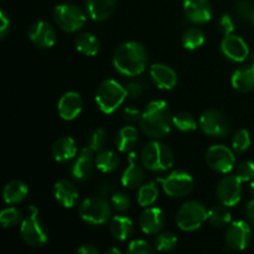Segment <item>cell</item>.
<instances>
[{
	"mask_svg": "<svg viewBox=\"0 0 254 254\" xmlns=\"http://www.w3.org/2000/svg\"><path fill=\"white\" fill-rule=\"evenodd\" d=\"M171 124L173 117L165 101H151L146 104L139 121L141 131L153 139H161L168 135L171 130Z\"/></svg>",
	"mask_w": 254,
	"mask_h": 254,
	"instance_id": "6da1fadb",
	"label": "cell"
},
{
	"mask_svg": "<svg viewBox=\"0 0 254 254\" xmlns=\"http://www.w3.org/2000/svg\"><path fill=\"white\" fill-rule=\"evenodd\" d=\"M113 66L124 76H139L148 66L146 49L136 41L124 42L114 52Z\"/></svg>",
	"mask_w": 254,
	"mask_h": 254,
	"instance_id": "7a4b0ae2",
	"label": "cell"
},
{
	"mask_svg": "<svg viewBox=\"0 0 254 254\" xmlns=\"http://www.w3.org/2000/svg\"><path fill=\"white\" fill-rule=\"evenodd\" d=\"M174 153L166 144L151 141L143 148L140 163L150 171H166L174 165Z\"/></svg>",
	"mask_w": 254,
	"mask_h": 254,
	"instance_id": "3957f363",
	"label": "cell"
},
{
	"mask_svg": "<svg viewBox=\"0 0 254 254\" xmlns=\"http://www.w3.org/2000/svg\"><path fill=\"white\" fill-rule=\"evenodd\" d=\"M126 87L114 79H104L96 92V103L103 113L112 114L127 98Z\"/></svg>",
	"mask_w": 254,
	"mask_h": 254,
	"instance_id": "277c9868",
	"label": "cell"
},
{
	"mask_svg": "<svg viewBox=\"0 0 254 254\" xmlns=\"http://www.w3.org/2000/svg\"><path fill=\"white\" fill-rule=\"evenodd\" d=\"M20 235H21L22 241L31 247H41L47 243L49 235L40 220L39 210L36 206L29 207V213L22 220L21 226H20Z\"/></svg>",
	"mask_w": 254,
	"mask_h": 254,
	"instance_id": "5b68a950",
	"label": "cell"
},
{
	"mask_svg": "<svg viewBox=\"0 0 254 254\" xmlns=\"http://www.w3.org/2000/svg\"><path fill=\"white\" fill-rule=\"evenodd\" d=\"M208 211L198 201H188L179 208L176 213V223L185 232L198 230L207 221Z\"/></svg>",
	"mask_w": 254,
	"mask_h": 254,
	"instance_id": "8992f818",
	"label": "cell"
},
{
	"mask_svg": "<svg viewBox=\"0 0 254 254\" xmlns=\"http://www.w3.org/2000/svg\"><path fill=\"white\" fill-rule=\"evenodd\" d=\"M79 216L89 225H104L112 218V205H109L106 197L98 195L88 197L81 203Z\"/></svg>",
	"mask_w": 254,
	"mask_h": 254,
	"instance_id": "52a82bcc",
	"label": "cell"
},
{
	"mask_svg": "<svg viewBox=\"0 0 254 254\" xmlns=\"http://www.w3.org/2000/svg\"><path fill=\"white\" fill-rule=\"evenodd\" d=\"M54 19L64 31L76 32L86 24L87 16L77 5L61 4L54 9Z\"/></svg>",
	"mask_w": 254,
	"mask_h": 254,
	"instance_id": "ba28073f",
	"label": "cell"
},
{
	"mask_svg": "<svg viewBox=\"0 0 254 254\" xmlns=\"http://www.w3.org/2000/svg\"><path fill=\"white\" fill-rule=\"evenodd\" d=\"M158 181L161 184L164 192L174 198L184 197L189 195L193 189L192 176L186 171H173L165 178L158 179Z\"/></svg>",
	"mask_w": 254,
	"mask_h": 254,
	"instance_id": "9c48e42d",
	"label": "cell"
},
{
	"mask_svg": "<svg viewBox=\"0 0 254 254\" xmlns=\"http://www.w3.org/2000/svg\"><path fill=\"white\" fill-rule=\"evenodd\" d=\"M200 129L206 135L223 138L231 130V124L227 117L218 109H207L203 112L198 122Z\"/></svg>",
	"mask_w": 254,
	"mask_h": 254,
	"instance_id": "30bf717a",
	"label": "cell"
},
{
	"mask_svg": "<svg viewBox=\"0 0 254 254\" xmlns=\"http://www.w3.org/2000/svg\"><path fill=\"white\" fill-rule=\"evenodd\" d=\"M242 183L243 181L237 175L225 176L223 179H221L217 189H216V193H217V198L220 200V202L227 207H233L237 205L242 198Z\"/></svg>",
	"mask_w": 254,
	"mask_h": 254,
	"instance_id": "8fae6325",
	"label": "cell"
},
{
	"mask_svg": "<svg viewBox=\"0 0 254 254\" xmlns=\"http://www.w3.org/2000/svg\"><path fill=\"white\" fill-rule=\"evenodd\" d=\"M206 163L212 170L221 174L230 173L236 163L233 151L225 145H212L206 153Z\"/></svg>",
	"mask_w": 254,
	"mask_h": 254,
	"instance_id": "7c38bea8",
	"label": "cell"
},
{
	"mask_svg": "<svg viewBox=\"0 0 254 254\" xmlns=\"http://www.w3.org/2000/svg\"><path fill=\"white\" fill-rule=\"evenodd\" d=\"M252 240V230L246 221H235L230 223L226 231V243L233 251H243Z\"/></svg>",
	"mask_w": 254,
	"mask_h": 254,
	"instance_id": "4fadbf2b",
	"label": "cell"
},
{
	"mask_svg": "<svg viewBox=\"0 0 254 254\" xmlns=\"http://www.w3.org/2000/svg\"><path fill=\"white\" fill-rule=\"evenodd\" d=\"M223 56L232 62H243L250 57V47L247 42L237 35H228L221 42Z\"/></svg>",
	"mask_w": 254,
	"mask_h": 254,
	"instance_id": "5bb4252c",
	"label": "cell"
},
{
	"mask_svg": "<svg viewBox=\"0 0 254 254\" xmlns=\"http://www.w3.org/2000/svg\"><path fill=\"white\" fill-rule=\"evenodd\" d=\"M184 12L189 21L206 24L212 17V5L210 0H184Z\"/></svg>",
	"mask_w": 254,
	"mask_h": 254,
	"instance_id": "9a60e30c",
	"label": "cell"
},
{
	"mask_svg": "<svg viewBox=\"0 0 254 254\" xmlns=\"http://www.w3.org/2000/svg\"><path fill=\"white\" fill-rule=\"evenodd\" d=\"M94 151L88 145L84 146L79 153L78 158L76 159L74 164L71 168V174L76 180L87 181L92 178L94 171Z\"/></svg>",
	"mask_w": 254,
	"mask_h": 254,
	"instance_id": "2e32d148",
	"label": "cell"
},
{
	"mask_svg": "<svg viewBox=\"0 0 254 254\" xmlns=\"http://www.w3.org/2000/svg\"><path fill=\"white\" fill-rule=\"evenodd\" d=\"M29 39L36 46L47 49V47H52L56 44L57 32L55 27L47 21H37L30 27Z\"/></svg>",
	"mask_w": 254,
	"mask_h": 254,
	"instance_id": "e0dca14e",
	"label": "cell"
},
{
	"mask_svg": "<svg viewBox=\"0 0 254 254\" xmlns=\"http://www.w3.org/2000/svg\"><path fill=\"white\" fill-rule=\"evenodd\" d=\"M57 109L64 121H73L83 109V99L77 92H66L59 101Z\"/></svg>",
	"mask_w": 254,
	"mask_h": 254,
	"instance_id": "ac0fdd59",
	"label": "cell"
},
{
	"mask_svg": "<svg viewBox=\"0 0 254 254\" xmlns=\"http://www.w3.org/2000/svg\"><path fill=\"white\" fill-rule=\"evenodd\" d=\"M139 226L146 235H156L165 226V213L159 207H148L139 217Z\"/></svg>",
	"mask_w": 254,
	"mask_h": 254,
	"instance_id": "d6986e66",
	"label": "cell"
},
{
	"mask_svg": "<svg viewBox=\"0 0 254 254\" xmlns=\"http://www.w3.org/2000/svg\"><path fill=\"white\" fill-rule=\"evenodd\" d=\"M138 155L130 151L128 155V166L122 174V184L128 189H138L144 181V170L141 163L139 164Z\"/></svg>",
	"mask_w": 254,
	"mask_h": 254,
	"instance_id": "ffe728a7",
	"label": "cell"
},
{
	"mask_svg": "<svg viewBox=\"0 0 254 254\" xmlns=\"http://www.w3.org/2000/svg\"><path fill=\"white\" fill-rule=\"evenodd\" d=\"M150 77L158 88L173 89L178 84V74L170 66L164 64H154L150 67Z\"/></svg>",
	"mask_w": 254,
	"mask_h": 254,
	"instance_id": "44dd1931",
	"label": "cell"
},
{
	"mask_svg": "<svg viewBox=\"0 0 254 254\" xmlns=\"http://www.w3.org/2000/svg\"><path fill=\"white\" fill-rule=\"evenodd\" d=\"M54 195L57 202L66 208L73 207L79 197L78 189L72 181L66 180V179L57 181L55 184Z\"/></svg>",
	"mask_w": 254,
	"mask_h": 254,
	"instance_id": "7402d4cb",
	"label": "cell"
},
{
	"mask_svg": "<svg viewBox=\"0 0 254 254\" xmlns=\"http://www.w3.org/2000/svg\"><path fill=\"white\" fill-rule=\"evenodd\" d=\"M117 0H87L86 7L89 17L94 21H106L113 15Z\"/></svg>",
	"mask_w": 254,
	"mask_h": 254,
	"instance_id": "603a6c76",
	"label": "cell"
},
{
	"mask_svg": "<svg viewBox=\"0 0 254 254\" xmlns=\"http://www.w3.org/2000/svg\"><path fill=\"white\" fill-rule=\"evenodd\" d=\"M232 86L236 91L247 93L254 89V64H250L236 69L232 74Z\"/></svg>",
	"mask_w": 254,
	"mask_h": 254,
	"instance_id": "cb8c5ba5",
	"label": "cell"
},
{
	"mask_svg": "<svg viewBox=\"0 0 254 254\" xmlns=\"http://www.w3.org/2000/svg\"><path fill=\"white\" fill-rule=\"evenodd\" d=\"M77 154L76 141L69 136H62L55 141L52 146V155L59 163H67L72 160Z\"/></svg>",
	"mask_w": 254,
	"mask_h": 254,
	"instance_id": "d4e9b609",
	"label": "cell"
},
{
	"mask_svg": "<svg viewBox=\"0 0 254 254\" xmlns=\"http://www.w3.org/2000/svg\"><path fill=\"white\" fill-rule=\"evenodd\" d=\"M139 140L138 129L135 127L127 126L119 130L116 138V145L121 153H130L135 148Z\"/></svg>",
	"mask_w": 254,
	"mask_h": 254,
	"instance_id": "484cf974",
	"label": "cell"
},
{
	"mask_svg": "<svg viewBox=\"0 0 254 254\" xmlns=\"http://www.w3.org/2000/svg\"><path fill=\"white\" fill-rule=\"evenodd\" d=\"M29 189L25 183L20 180H14L7 183L2 190V198L7 205H16L26 198Z\"/></svg>",
	"mask_w": 254,
	"mask_h": 254,
	"instance_id": "4316f807",
	"label": "cell"
},
{
	"mask_svg": "<svg viewBox=\"0 0 254 254\" xmlns=\"http://www.w3.org/2000/svg\"><path fill=\"white\" fill-rule=\"evenodd\" d=\"M112 236L118 241H127L134 231L133 221L124 215L114 216L109 225Z\"/></svg>",
	"mask_w": 254,
	"mask_h": 254,
	"instance_id": "83f0119b",
	"label": "cell"
},
{
	"mask_svg": "<svg viewBox=\"0 0 254 254\" xmlns=\"http://www.w3.org/2000/svg\"><path fill=\"white\" fill-rule=\"evenodd\" d=\"M74 45H76L77 51L86 56H96L101 49L99 40L89 32H81L74 39Z\"/></svg>",
	"mask_w": 254,
	"mask_h": 254,
	"instance_id": "f1b7e54d",
	"label": "cell"
},
{
	"mask_svg": "<svg viewBox=\"0 0 254 254\" xmlns=\"http://www.w3.org/2000/svg\"><path fill=\"white\" fill-rule=\"evenodd\" d=\"M94 163H96V168L101 170L102 173H113L118 169L119 166V158L114 151L112 150H103L98 151L94 158Z\"/></svg>",
	"mask_w": 254,
	"mask_h": 254,
	"instance_id": "f546056e",
	"label": "cell"
},
{
	"mask_svg": "<svg viewBox=\"0 0 254 254\" xmlns=\"http://www.w3.org/2000/svg\"><path fill=\"white\" fill-rule=\"evenodd\" d=\"M207 221L213 227L222 228L231 223V212L228 211L227 206H215L208 211Z\"/></svg>",
	"mask_w": 254,
	"mask_h": 254,
	"instance_id": "4dcf8cb0",
	"label": "cell"
},
{
	"mask_svg": "<svg viewBox=\"0 0 254 254\" xmlns=\"http://www.w3.org/2000/svg\"><path fill=\"white\" fill-rule=\"evenodd\" d=\"M181 41L185 49L196 50L205 44V34L198 27H189L184 31Z\"/></svg>",
	"mask_w": 254,
	"mask_h": 254,
	"instance_id": "1f68e13d",
	"label": "cell"
},
{
	"mask_svg": "<svg viewBox=\"0 0 254 254\" xmlns=\"http://www.w3.org/2000/svg\"><path fill=\"white\" fill-rule=\"evenodd\" d=\"M159 197V189L155 183H149L145 185H141L138 191V202L143 207H149Z\"/></svg>",
	"mask_w": 254,
	"mask_h": 254,
	"instance_id": "d6a6232c",
	"label": "cell"
},
{
	"mask_svg": "<svg viewBox=\"0 0 254 254\" xmlns=\"http://www.w3.org/2000/svg\"><path fill=\"white\" fill-rule=\"evenodd\" d=\"M173 124L178 130L183 133H190L197 129V122L192 114L188 112H180L173 117Z\"/></svg>",
	"mask_w": 254,
	"mask_h": 254,
	"instance_id": "836d02e7",
	"label": "cell"
},
{
	"mask_svg": "<svg viewBox=\"0 0 254 254\" xmlns=\"http://www.w3.org/2000/svg\"><path fill=\"white\" fill-rule=\"evenodd\" d=\"M178 245V237L171 232H163L156 237L155 248L161 253L171 252Z\"/></svg>",
	"mask_w": 254,
	"mask_h": 254,
	"instance_id": "e575fe53",
	"label": "cell"
},
{
	"mask_svg": "<svg viewBox=\"0 0 254 254\" xmlns=\"http://www.w3.org/2000/svg\"><path fill=\"white\" fill-rule=\"evenodd\" d=\"M22 215L21 211L17 210L16 207H7L4 208L0 213V222H1L2 227L9 228L14 227V226L19 225L22 222Z\"/></svg>",
	"mask_w": 254,
	"mask_h": 254,
	"instance_id": "d590c367",
	"label": "cell"
},
{
	"mask_svg": "<svg viewBox=\"0 0 254 254\" xmlns=\"http://www.w3.org/2000/svg\"><path fill=\"white\" fill-rule=\"evenodd\" d=\"M107 140H108V135H107V131L103 128L96 129L93 133L89 135L88 138V144L87 145L94 151V153H98V151L103 150L104 146H106Z\"/></svg>",
	"mask_w": 254,
	"mask_h": 254,
	"instance_id": "8d00e7d4",
	"label": "cell"
},
{
	"mask_svg": "<svg viewBox=\"0 0 254 254\" xmlns=\"http://www.w3.org/2000/svg\"><path fill=\"white\" fill-rule=\"evenodd\" d=\"M251 146V134L246 129H240L235 133L232 139V148L237 153H243Z\"/></svg>",
	"mask_w": 254,
	"mask_h": 254,
	"instance_id": "74e56055",
	"label": "cell"
},
{
	"mask_svg": "<svg viewBox=\"0 0 254 254\" xmlns=\"http://www.w3.org/2000/svg\"><path fill=\"white\" fill-rule=\"evenodd\" d=\"M235 10L238 16L246 21H251L254 14V6L251 0H236Z\"/></svg>",
	"mask_w": 254,
	"mask_h": 254,
	"instance_id": "f35d334b",
	"label": "cell"
},
{
	"mask_svg": "<svg viewBox=\"0 0 254 254\" xmlns=\"http://www.w3.org/2000/svg\"><path fill=\"white\" fill-rule=\"evenodd\" d=\"M146 83L143 79H131L126 84L127 96L131 99H135L140 97L145 92Z\"/></svg>",
	"mask_w": 254,
	"mask_h": 254,
	"instance_id": "ab89813d",
	"label": "cell"
},
{
	"mask_svg": "<svg viewBox=\"0 0 254 254\" xmlns=\"http://www.w3.org/2000/svg\"><path fill=\"white\" fill-rule=\"evenodd\" d=\"M111 205L113 206L114 210L119 211V212H124L130 207V198L127 193L124 192H116L112 195Z\"/></svg>",
	"mask_w": 254,
	"mask_h": 254,
	"instance_id": "60d3db41",
	"label": "cell"
},
{
	"mask_svg": "<svg viewBox=\"0 0 254 254\" xmlns=\"http://www.w3.org/2000/svg\"><path fill=\"white\" fill-rule=\"evenodd\" d=\"M236 175L243 181V183H248L252 179H254V163L253 161H243L238 165L237 174Z\"/></svg>",
	"mask_w": 254,
	"mask_h": 254,
	"instance_id": "b9f144b4",
	"label": "cell"
},
{
	"mask_svg": "<svg viewBox=\"0 0 254 254\" xmlns=\"http://www.w3.org/2000/svg\"><path fill=\"white\" fill-rule=\"evenodd\" d=\"M127 254H154V251L146 241L135 240L130 242Z\"/></svg>",
	"mask_w": 254,
	"mask_h": 254,
	"instance_id": "7bdbcfd3",
	"label": "cell"
},
{
	"mask_svg": "<svg viewBox=\"0 0 254 254\" xmlns=\"http://www.w3.org/2000/svg\"><path fill=\"white\" fill-rule=\"evenodd\" d=\"M218 29H220L221 34L223 36H228L232 35L235 31V21H233L232 16L230 14H223L221 16L220 22H218Z\"/></svg>",
	"mask_w": 254,
	"mask_h": 254,
	"instance_id": "ee69618b",
	"label": "cell"
},
{
	"mask_svg": "<svg viewBox=\"0 0 254 254\" xmlns=\"http://www.w3.org/2000/svg\"><path fill=\"white\" fill-rule=\"evenodd\" d=\"M97 195L101 196V197H108V196L113 195L114 191V184L112 181H102L97 186Z\"/></svg>",
	"mask_w": 254,
	"mask_h": 254,
	"instance_id": "f6af8a7d",
	"label": "cell"
},
{
	"mask_svg": "<svg viewBox=\"0 0 254 254\" xmlns=\"http://www.w3.org/2000/svg\"><path fill=\"white\" fill-rule=\"evenodd\" d=\"M140 117H141V112L139 109H136L135 107H126L123 111V118L126 119L127 122L129 123H134V122H138L140 121Z\"/></svg>",
	"mask_w": 254,
	"mask_h": 254,
	"instance_id": "bcb514c9",
	"label": "cell"
},
{
	"mask_svg": "<svg viewBox=\"0 0 254 254\" xmlns=\"http://www.w3.org/2000/svg\"><path fill=\"white\" fill-rule=\"evenodd\" d=\"M10 27V20L7 17V15L5 14V11H0V36L1 39H4L6 36V34L9 32Z\"/></svg>",
	"mask_w": 254,
	"mask_h": 254,
	"instance_id": "7dc6e473",
	"label": "cell"
},
{
	"mask_svg": "<svg viewBox=\"0 0 254 254\" xmlns=\"http://www.w3.org/2000/svg\"><path fill=\"white\" fill-rule=\"evenodd\" d=\"M246 216H247L251 225L254 226V197L246 206Z\"/></svg>",
	"mask_w": 254,
	"mask_h": 254,
	"instance_id": "c3c4849f",
	"label": "cell"
},
{
	"mask_svg": "<svg viewBox=\"0 0 254 254\" xmlns=\"http://www.w3.org/2000/svg\"><path fill=\"white\" fill-rule=\"evenodd\" d=\"M77 254H101V253H99V251L97 250L96 247H93V246L84 245L82 246L81 248H78Z\"/></svg>",
	"mask_w": 254,
	"mask_h": 254,
	"instance_id": "681fc988",
	"label": "cell"
},
{
	"mask_svg": "<svg viewBox=\"0 0 254 254\" xmlns=\"http://www.w3.org/2000/svg\"><path fill=\"white\" fill-rule=\"evenodd\" d=\"M104 254H122V252L118 250V248L112 247V248H109V250H107L106 253H104Z\"/></svg>",
	"mask_w": 254,
	"mask_h": 254,
	"instance_id": "f907efd6",
	"label": "cell"
},
{
	"mask_svg": "<svg viewBox=\"0 0 254 254\" xmlns=\"http://www.w3.org/2000/svg\"><path fill=\"white\" fill-rule=\"evenodd\" d=\"M250 62H251V64H254V51L252 52V54L250 55Z\"/></svg>",
	"mask_w": 254,
	"mask_h": 254,
	"instance_id": "816d5d0a",
	"label": "cell"
},
{
	"mask_svg": "<svg viewBox=\"0 0 254 254\" xmlns=\"http://www.w3.org/2000/svg\"><path fill=\"white\" fill-rule=\"evenodd\" d=\"M251 191H252V193L254 195V183H252V185H251Z\"/></svg>",
	"mask_w": 254,
	"mask_h": 254,
	"instance_id": "f5cc1de1",
	"label": "cell"
},
{
	"mask_svg": "<svg viewBox=\"0 0 254 254\" xmlns=\"http://www.w3.org/2000/svg\"><path fill=\"white\" fill-rule=\"evenodd\" d=\"M251 22H252L253 26H254V14H253V16H252V20H251Z\"/></svg>",
	"mask_w": 254,
	"mask_h": 254,
	"instance_id": "db71d44e",
	"label": "cell"
}]
</instances>
